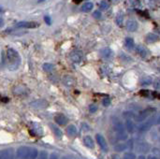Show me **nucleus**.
I'll list each match as a JSON object with an SVG mask.
<instances>
[{
    "mask_svg": "<svg viewBox=\"0 0 160 159\" xmlns=\"http://www.w3.org/2000/svg\"><path fill=\"white\" fill-rule=\"evenodd\" d=\"M6 63H7V68L10 70H16L18 69L21 64V57L18 52L11 48L7 49Z\"/></svg>",
    "mask_w": 160,
    "mask_h": 159,
    "instance_id": "nucleus-1",
    "label": "nucleus"
},
{
    "mask_svg": "<svg viewBox=\"0 0 160 159\" xmlns=\"http://www.w3.org/2000/svg\"><path fill=\"white\" fill-rule=\"evenodd\" d=\"M31 148L26 146H22L17 149L16 151V156L18 159H28L29 154H30Z\"/></svg>",
    "mask_w": 160,
    "mask_h": 159,
    "instance_id": "nucleus-2",
    "label": "nucleus"
},
{
    "mask_svg": "<svg viewBox=\"0 0 160 159\" xmlns=\"http://www.w3.org/2000/svg\"><path fill=\"white\" fill-rule=\"evenodd\" d=\"M39 26V23L36 22H19L16 23V27L18 28H37Z\"/></svg>",
    "mask_w": 160,
    "mask_h": 159,
    "instance_id": "nucleus-3",
    "label": "nucleus"
},
{
    "mask_svg": "<svg viewBox=\"0 0 160 159\" xmlns=\"http://www.w3.org/2000/svg\"><path fill=\"white\" fill-rule=\"evenodd\" d=\"M70 59L73 63L80 64L83 59V54L81 51H74L70 54Z\"/></svg>",
    "mask_w": 160,
    "mask_h": 159,
    "instance_id": "nucleus-4",
    "label": "nucleus"
},
{
    "mask_svg": "<svg viewBox=\"0 0 160 159\" xmlns=\"http://www.w3.org/2000/svg\"><path fill=\"white\" fill-rule=\"evenodd\" d=\"M48 105L49 103L45 99H38L30 103V106L35 109H44V108H47Z\"/></svg>",
    "mask_w": 160,
    "mask_h": 159,
    "instance_id": "nucleus-5",
    "label": "nucleus"
},
{
    "mask_svg": "<svg viewBox=\"0 0 160 159\" xmlns=\"http://www.w3.org/2000/svg\"><path fill=\"white\" fill-rule=\"evenodd\" d=\"M96 139L97 140L98 145L100 146L101 149H102V151H104V152H108V144H107V141H106L105 138L102 135H100V134H97Z\"/></svg>",
    "mask_w": 160,
    "mask_h": 159,
    "instance_id": "nucleus-6",
    "label": "nucleus"
},
{
    "mask_svg": "<svg viewBox=\"0 0 160 159\" xmlns=\"http://www.w3.org/2000/svg\"><path fill=\"white\" fill-rule=\"evenodd\" d=\"M0 159H14V153L11 149H5L0 152Z\"/></svg>",
    "mask_w": 160,
    "mask_h": 159,
    "instance_id": "nucleus-7",
    "label": "nucleus"
},
{
    "mask_svg": "<svg viewBox=\"0 0 160 159\" xmlns=\"http://www.w3.org/2000/svg\"><path fill=\"white\" fill-rule=\"evenodd\" d=\"M152 112H155V109H152V108L146 109V110L142 111V112L136 117V120L139 121V122H141V121H143V120H145L147 117L151 114Z\"/></svg>",
    "mask_w": 160,
    "mask_h": 159,
    "instance_id": "nucleus-8",
    "label": "nucleus"
},
{
    "mask_svg": "<svg viewBox=\"0 0 160 159\" xmlns=\"http://www.w3.org/2000/svg\"><path fill=\"white\" fill-rule=\"evenodd\" d=\"M62 81H63L64 84L67 87H72L76 83V80L71 76V75H66V76L63 78Z\"/></svg>",
    "mask_w": 160,
    "mask_h": 159,
    "instance_id": "nucleus-9",
    "label": "nucleus"
},
{
    "mask_svg": "<svg viewBox=\"0 0 160 159\" xmlns=\"http://www.w3.org/2000/svg\"><path fill=\"white\" fill-rule=\"evenodd\" d=\"M126 29H128V31L129 32H134L136 31L139 27V24L137 23V21L135 20H128V22H126Z\"/></svg>",
    "mask_w": 160,
    "mask_h": 159,
    "instance_id": "nucleus-10",
    "label": "nucleus"
},
{
    "mask_svg": "<svg viewBox=\"0 0 160 159\" xmlns=\"http://www.w3.org/2000/svg\"><path fill=\"white\" fill-rule=\"evenodd\" d=\"M54 121L57 124L60 125H65L67 123V118L64 115V114H57L54 117Z\"/></svg>",
    "mask_w": 160,
    "mask_h": 159,
    "instance_id": "nucleus-11",
    "label": "nucleus"
},
{
    "mask_svg": "<svg viewBox=\"0 0 160 159\" xmlns=\"http://www.w3.org/2000/svg\"><path fill=\"white\" fill-rule=\"evenodd\" d=\"M83 143L87 148L89 149H94L95 148V142L90 136H85L83 138Z\"/></svg>",
    "mask_w": 160,
    "mask_h": 159,
    "instance_id": "nucleus-12",
    "label": "nucleus"
},
{
    "mask_svg": "<svg viewBox=\"0 0 160 159\" xmlns=\"http://www.w3.org/2000/svg\"><path fill=\"white\" fill-rule=\"evenodd\" d=\"M145 40L147 43H154V42H156V41L159 40V37L157 35L154 34V33H149L145 38Z\"/></svg>",
    "mask_w": 160,
    "mask_h": 159,
    "instance_id": "nucleus-13",
    "label": "nucleus"
},
{
    "mask_svg": "<svg viewBox=\"0 0 160 159\" xmlns=\"http://www.w3.org/2000/svg\"><path fill=\"white\" fill-rule=\"evenodd\" d=\"M136 53L142 58H145L148 54V52H147V50L141 46V45H137L136 46Z\"/></svg>",
    "mask_w": 160,
    "mask_h": 159,
    "instance_id": "nucleus-14",
    "label": "nucleus"
},
{
    "mask_svg": "<svg viewBox=\"0 0 160 159\" xmlns=\"http://www.w3.org/2000/svg\"><path fill=\"white\" fill-rule=\"evenodd\" d=\"M66 130L67 135L70 137H75L76 135H77V127H76L74 124H69V127H66Z\"/></svg>",
    "mask_w": 160,
    "mask_h": 159,
    "instance_id": "nucleus-15",
    "label": "nucleus"
},
{
    "mask_svg": "<svg viewBox=\"0 0 160 159\" xmlns=\"http://www.w3.org/2000/svg\"><path fill=\"white\" fill-rule=\"evenodd\" d=\"M112 51L109 48H104L100 51V55L102 56L103 58H109L112 57Z\"/></svg>",
    "mask_w": 160,
    "mask_h": 159,
    "instance_id": "nucleus-16",
    "label": "nucleus"
},
{
    "mask_svg": "<svg viewBox=\"0 0 160 159\" xmlns=\"http://www.w3.org/2000/svg\"><path fill=\"white\" fill-rule=\"evenodd\" d=\"M93 8H94V4H93L92 2H86L82 6L81 11L82 12H90Z\"/></svg>",
    "mask_w": 160,
    "mask_h": 159,
    "instance_id": "nucleus-17",
    "label": "nucleus"
},
{
    "mask_svg": "<svg viewBox=\"0 0 160 159\" xmlns=\"http://www.w3.org/2000/svg\"><path fill=\"white\" fill-rule=\"evenodd\" d=\"M26 93V88L24 86L19 85V86H16L15 88H13V94L14 95H24Z\"/></svg>",
    "mask_w": 160,
    "mask_h": 159,
    "instance_id": "nucleus-18",
    "label": "nucleus"
},
{
    "mask_svg": "<svg viewBox=\"0 0 160 159\" xmlns=\"http://www.w3.org/2000/svg\"><path fill=\"white\" fill-rule=\"evenodd\" d=\"M50 127H51V129L53 130V132L54 133V135H55L56 137H58V138H61V137L63 136V133H62V131L60 130V128L57 127L55 124H50Z\"/></svg>",
    "mask_w": 160,
    "mask_h": 159,
    "instance_id": "nucleus-19",
    "label": "nucleus"
},
{
    "mask_svg": "<svg viewBox=\"0 0 160 159\" xmlns=\"http://www.w3.org/2000/svg\"><path fill=\"white\" fill-rule=\"evenodd\" d=\"M125 45L128 50H132L135 47V43H134V39L132 38H126L125 40Z\"/></svg>",
    "mask_w": 160,
    "mask_h": 159,
    "instance_id": "nucleus-20",
    "label": "nucleus"
},
{
    "mask_svg": "<svg viewBox=\"0 0 160 159\" xmlns=\"http://www.w3.org/2000/svg\"><path fill=\"white\" fill-rule=\"evenodd\" d=\"M152 125H153V121L144 123V124H142L140 125V127H139V130L140 131H147V130H149L152 127Z\"/></svg>",
    "mask_w": 160,
    "mask_h": 159,
    "instance_id": "nucleus-21",
    "label": "nucleus"
},
{
    "mask_svg": "<svg viewBox=\"0 0 160 159\" xmlns=\"http://www.w3.org/2000/svg\"><path fill=\"white\" fill-rule=\"evenodd\" d=\"M152 81H153L152 78L149 77V76H146V77H144V78H142V79H141V81H140V84H141L142 86H147V85H150V84H151Z\"/></svg>",
    "mask_w": 160,
    "mask_h": 159,
    "instance_id": "nucleus-22",
    "label": "nucleus"
},
{
    "mask_svg": "<svg viewBox=\"0 0 160 159\" xmlns=\"http://www.w3.org/2000/svg\"><path fill=\"white\" fill-rule=\"evenodd\" d=\"M125 129L128 130V132H129V133H133V131H134V124H133L132 121L126 120V122H125Z\"/></svg>",
    "mask_w": 160,
    "mask_h": 159,
    "instance_id": "nucleus-23",
    "label": "nucleus"
},
{
    "mask_svg": "<svg viewBox=\"0 0 160 159\" xmlns=\"http://www.w3.org/2000/svg\"><path fill=\"white\" fill-rule=\"evenodd\" d=\"M42 69H43L44 71H47V72H51L54 69V66L53 64H50V63H45L42 66Z\"/></svg>",
    "mask_w": 160,
    "mask_h": 159,
    "instance_id": "nucleus-24",
    "label": "nucleus"
},
{
    "mask_svg": "<svg viewBox=\"0 0 160 159\" xmlns=\"http://www.w3.org/2000/svg\"><path fill=\"white\" fill-rule=\"evenodd\" d=\"M99 8L101 11H107L109 8V3L107 1V0H102V1L100 2Z\"/></svg>",
    "mask_w": 160,
    "mask_h": 159,
    "instance_id": "nucleus-25",
    "label": "nucleus"
},
{
    "mask_svg": "<svg viewBox=\"0 0 160 159\" xmlns=\"http://www.w3.org/2000/svg\"><path fill=\"white\" fill-rule=\"evenodd\" d=\"M38 150H36L35 148H31L30 154H29V156H28V159H36V158L38 157Z\"/></svg>",
    "mask_w": 160,
    "mask_h": 159,
    "instance_id": "nucleus-26",
    "label": "nucleus"
},
{
    "mask_svg": "<svg viewBox=\"0 0 160 159\" xmlns=\"http://www.w3.org/2000/svg\"><path fill=\"white\" fill-rule=\"evenodd\" d=\"M115 129H116L117 133L121 134V135H124L125 128H124V125H123L122 124H115Z\"/></svg>",
    "mask_w": 160,
    "mask_h": 159,
    "instance_id": "nucleus-27",
    "label": "nucleus"
},
{
    "mask_svg": "<svg viewBox=\"0 0 160 159\" xmlns=\"http://www.w3.org/2000/svg\"><path fill=\"white\" fill-rule=\"evenodd\" d=\"M126 148V145L125 144H118L114 147V150L117 151V152H123V151H125Z\"/></svg>",
    "mask_w": 160,
    "mask_h": 159,
    "instance_id": "nucleus-28",
    "label": "nucleus"
},
{
    "mask_svg": "<svg viewBox=\"0 0 160 159\" xmlns=\"http://www.w3.org/2000/svg\"><path fill=\"white\" fill-rule=\"evenodd\" d=\"M38 159H48V154L45 151H41L38 154Z\"/></svg>",
    "mask_w": 160,
    "mask_h": 159,
    "instance_id": "nucleus-29",
    "label": "nucleus"
},
{
    "mask_svg": "<svg viewBox=\"0 0 160 159\" xmlns=\"http://www.w3.org/2000/svg\"><path fill=\"white\" fill-rule=\"evenodd\" d=\"M123 20H124V17H123V15L122 14H119L116 17V23L118 24V26H122V23H123Z\"/></svg>",
    "mask_w": 160,
    "mask_h": 159,
    "instance_id": "nucleus-30",
    "label": "nucleus"
},
{
    "mask_svg": "<svg viewBox=\"0 0 160 159\" xmlns=\"http://www.w3.org/2000/svg\"><path fill=\"white\" fill-rule=\"evenodd\" d=\"M123 159H136V156H135V154L132 153H128L124 155Z\"/></svg>",
    "mask_w": 160,
    "mask_h": 159,
    "instance_id": "nucleus-31",
    "label": "nucleus"
},
{
    "mask_svg": "<svg viewBox=\"0 0 160 159\" xmlns=\"http://www.w3.org/2000/svg\"><path fill=\"white\" fill-rule=\"evenodd\" d=\"M97 111V105H95V104L90 105V107H89V112H90L91 113H95Z\"/></svg>",
    "mask_w": 160,
    "mask_h": 159,
    "instance_id": "nucleus-32",
    "label": "nucleus"
},
{
    "mask_svg": "<svg viewBox=\"0 0 160 159\" xmlns=\"http://www.w3.org/2000/svg\"><path fill=\"white\" fill-rule=\"evenodd\" d=\"M93 16H94V18L95 19H97L99 20L101 18V16H102V14H101V12L99 11H96L94 13H93Z\"/></svg>",
    "mask_w": 160,
    "mask_h": 159,
    "instance_id": "nucleus-33",
    "label": "nucleus"
},
{
    "mask_svg": "<svg viewBox=\"0 0 160 159\" xmlns=\"http://www.w3.org/2000/svg\"><path fill=\"white\" fill-rule=\"evenodd\" d=\"M102 104H103V106H105V107H108V106H109L111 105V99L109 98H104L103 100H102Z\"/></svg>",
    "mask_w": 160,
    "mask_h": 159,
    "instance_id": "nucleus-34",
    "label": "nucleus"
},
{
    "mask_svg": "<svg viewBox=\"0 0 160 159\" xmlns=\"http://www.w3.org/2000/svg\"><path fill=\"white\" fill-rule=\"evenodd\" d=\"M154 87L157 90L160 89V79H157L154 81Z\"/></svg>",
    "mask_w": 160,
    "mask_h": 159,
    "instance_id": "nucleus-35",
    "label": "nucleus"
},
{
    "mask_svg": "<svg viewBox=\"0 0 160 159\" xmlns=\"http://www.w3.org/2000/svg\"><path fill=\"white\" fill-rule=\"evenodd\" d=\"M44 21H45V23H47L48 26H50L51 23H52V19H51V17H50V16H48V15L44 16Z\"/></svg>",
    "mask_w": 160,
    "mask_h": 159,
    "instance_id": "nucleus-36",
    "label": "nucleus"
},
{
    "mask_svg": "<svg viewBox=\"0 0 160 159\" xmlns=\"http://www.w3.org/2000/svg\"><path fill=\"white\" fill-rule=\"evenodd\" d=\"M51 159H58V157L55 154H53L52 155H51Z\"/></svg>",
    "mask_w": 160,
    "mask_h": 159,
    "instance_id": "nucleus-37",
    "label": "nucleus"
},
{
    "mask_svg": "<svg viewBox=\"0 0 160 159\" xmlns=\"http://www.w3.org/2000/svg\"><path fill=\"white\" fill-rule=\"evenodd\" d=\"M147 159H158V158L155 157V156H154V155H149Z\"/></svg>",
    "mask_w": 160,
    "mask_h": 159,
    "instance_id": "nucleus-38",
    "label": "nucleus"
},
{
    "mask_svg": "<svg viewBox=\"0 0 160 159\" xmlns=\"http://www.w3.org/2000/svg\"><path fill=\"white\" fill-rule=\"evenodd\" d=\"M8 97H3V98H2V102H5V103H6V102H8Z\"/></svg>",
    "mask_w": 160,
    "mask_h": 159,
    "instance_id": "nucleus-39",
    "label": "nucleus"
},
{
    "mask_svg": "<svg viewBox=\"0 0 160 159\" xmlns=\"http://www.w3.org/2000/svg\"><path fill=\"white\" fill-rule=\"evenodd\" d=\"M138 159H146V158H145V156L140 155V156H139V158H138Z\"/></svg>",
    "mask_w": 160,
    "mask_h": 159,
    "instance_id": "nucleus-40",
    "label": "nucleus"
},
{
    "mask_svg": "<svg viewBox=\"0 0 160 159\" xmlns=\"http://www.w3.org/2000/svg\"><path fill=\"white\" fill-rule=\"evenodd\" d=\"M156 123L160 124V116H159V117H158V118H157V120H156Z\"/></svg>",
    "mask_w": 160,
    "mask_h": 159,
    "instance_id": "nucleus-41",
    "label": "nucleus"
},
{
    "mask_svg": "<svg viewBox=\"0 0 160 159\" xmlns=\"http://www.w3.org/2000/svg\"><path fill=\"white\" fill-rule=\"evenodd\" d=\"M82 1V0H74V2H76V3H80Z\"/></svg>",
    "mask_w": 160,
    "mask_h": 159,
    "instance_id": "nucleus-42",
    "label": "nucleus"
},
{
    "mask_svg": "<svg viewBox=\"0 0 160 159\" xmlns=\"http://www.w3.org/2000/svg\"><path fill=\"white\" fill-rule=\"evenodd\" d=\"M155 96H156L157 98H159V99H160V94H157V95H155Z\"/></svg>",
    "mask_w": 160,
    "mask_h": 159,
    "instance_id": "nucleus-43",
    "label": "nucleus"
},
{
    "mask_svg": "<svg viewBox=\"0 0 160 159\" xmlns=\"http://www.w3.org/2000/svg\"><path fill=\"white\" fill-rule=\"evenodd\" d=\"M112 159H120V158L118 157V156H113V157H112Z\"/></svg>",
    "mask_w": 160,
    "mask_h": 159,
    "instance_id": "nucleus-44",
    "label": "nucleus"
},
{
    "mask_svg": "<svg viewBox=\"0 0 160 159\" xmlns=\"http://www.w3.org/2000/svg\"><path fill=\"white\" fill-rule=\"evenodd\" d=\"M43 1H45V0H38V2L40 3V2H43Z\"/></svg>",
    "mask_w": 160,
    "mask_h": 159,
    "instance_id": "nucleus-45",
    "label": "nucleus"
},
{
    "mask_svg": "<svg viewBox=\"0 0 160 159\" xmlns=\"http://www.w3.org/2000/svg\"><path fill=\"white\" fill-rule=\"evenodd\" d=\"M62 159H70V158H69V157H63Z\"/></svg>",
    "mask_w": 160,
    "mask_h": 159,
    "instance_id": "nucleus-46",
    "label": "nucleus"
},
{
    "mask_svg": "<svg viewBox=\"0 0 160 159\" xmlns=\"http://www.w3.org/2000/svg\"><path fill=\"white\" fill-rule=\"evenodd\" d=\"M118 1V0H113V2H117Z\"/></svg>",
    "mask_w": 160,
    "mask_h": 159,
    "instance_id": "nucleus-47",
    "label": "nucleus"
}]
</instances>
